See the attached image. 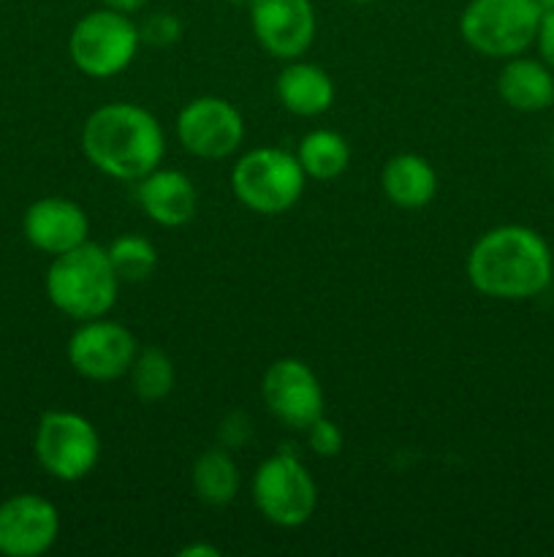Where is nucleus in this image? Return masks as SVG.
<instances>
[{"instance_id": "obj_29", "label": "nucleus", "mask_w": 554, "mask_h": 557, "mask_svg": "<svg viewBox=\"0 0 554 557\" xmlns=\"http://www.w3.org/2000/svg\"><path fill=\"white\" fill-rule=\"evenodd\" d=\"M538 3H541L543 9H554V0H538Z\"/></svg>"}, {"instance_id": "obj_24", "label": "nucleus", "mask_w": 554, "mask_h": 557, "mask_svg": "<svg viewBox=\"0 0 554 557\" xmlns=\"http://www.w3.org/2000/svg\"><path fill=\"white\" fill-rule=\"evenodd\" d=\"M304 433H307L310 449L318 457H337L342 451V444H345V441H342V430L326 417L315 419Z\"/></svg>"}, {"instance_id": "obj_18", "label": "nucleus", "mask_w": 554, "mask_h": 557, "mask_svg": "<svg viewBox=\"0 0 554 557\" xmlns=\"http://www.w3.org/2000/svg\"><path fill=\"white\" fill-rule=\"evenodd\" d=\"M380 188L386 199L400 210H424L438 194V174L424 156L400 152L386 161L380 172Z\"/></svg>"}, {"instance_id": "obj_21", "label": "nucleus", "mask_w": 554, "mask_h": 557, "mask_svg": "<svg viewBox=\"0 0 554 557\" xmlns=\"http://www.w3.org/2000/svg\"><path fill=\"white\" fill-rule=\"evenodd\" d=\"M128 381L141 403L166 400L174 389V381H177L172 357L158 346L139 348L128 370Z\"/></svg>"}, {"instance_id": "obj_25", "label": "nucleus", "mask_w": 554, "mask_h": 557, "mask_svg": "<svg viewBox=\"0 0 554 557\" xmlns=\"http://www.w3.org/2000/svg\"><path fill=\"white\" fill-rule=\"evenodd\" d=\"M217 435H221V446H226L228 451H237L248 444L250 435H253V428H250V419L242 411H234L223 419L221 433Z\"/></svg>"}, {"instance_id": "obj_7", "label": "nucleus", "mask_w": 554, "mask_h": 557, "mask_svg": "<svg viewBox=\"0 0 554 557\" xmlns=\"http://www.w3.org/2000/svg\"><path fill=\"white\" fill-rule=\"evenodd\" d=\"M36 460L58 482H81L101 462V435L76 411H47L38 419Z\"/></svg>"}, {"instance_id": "obj_22", "label": "nucleus", "mask_w": 554, "mask_h": 557, "mask_svg": "<svg viewBox=\"0 0 554 557\" xmlns=\"http://www.w3.org/2000/svg\"><path fill=\"white\" fill-rule=\"evenodd\" d=\"M119 283H144L158 270V248L141 234H123L106 248Z\"/></svg>"}, {"instance_id": "obj_11", "label": "nucleus", "mask_w": 554, "mask_h": 557, "mask_svg": "<svg viewBox=\"0 0 554 557\" xmlns=\"http://www.w3.org/2000/svg\"><path fill=\"white\" fill-rule=\"evenodd\" d=\"M261 397L272 417L288 430H307L324 417V386L307 362L297 357L277 359L261 379Z\"/></svg>"}, {"instance_id": "obj_27", "label": "nucleus", "mask_w": 554, "mask_h": 557, "mask_svg": "<svg viewBox=\"0 0 554 557\" xmlns=\"http://www.w3.org/2000/svg\"><path fill=\"white\" fill-rule=\"evenodd\" d=\"M103 9L119 11V14H136L147 5V0H101Z\"/></svg>"}, {"instance_id": "obj_13", "label": "nucleus", "mask_w": 554, "mask_h": 557, "mask_svg": "<svg viewBox=\"0 0 554 557\" xmlns=\"http://www.w3.org/2000/svg\"><path fill=\"white\" fill-rule=\"evenodd\" d=\"M60 536V511L52 500L33 493L11 495L0 504V555L38 557Z\"/></svg>"}, {"instance_id": "obj_26", "label": "nucleus", "mask_w": 554, "mask_h": 557, "mask_svg": "<svg viewBox=\"0 0 554 557\" xmlns=\"http://www.w3.org/2000/svg\"><path fill=\"white\" fill-rule=\"evenodd\" d=\"M532 47L538 49V58L554 71V9H543L541 25H538L536 44Z\"/></svg>"}, {"instance_id": "obj_15", "label": "nucleus", "mask_w": 554, "mask_h": 557, "mask_svg": "<svg viewBox=\"0 0 554 557\" xmlns=\"http://www.w3.org/2000/svg\"><path fill=\"white\" fill-rule=\"evenodd\" d=\"M136 201H139L141 212L163 228L185 226L193 221L196 210H199V194H196L193 180L185 172L163 166L136 183Z\"/></svg>"}, {"instance_id": "obj_16", "label": "nucleus", "mask_w": 554, "mask_h": 557, "mask_svg": "<svg viewBox=\"0 0 554 557\" xmlns=\"http://www.w3.org/2000/svg\"><path fill=\"white\" fill-rule=\"evenodd\" d=\"M275 96L286 112L297 117H320L337 96L335 79L320 65L297 58L288 60L275 79Z\"/></svg>"}, {"instance_id": "obj_32", "label": "nucleus", "mask_w": 554, "mask_h": 557, "mask_svg": "<svg viewBox=\"0 0 554 557\" xmlns=\"http://www.w3.org/2000/svg\"><path fill=\"white\" fill-rule=\"evenodd\" d=\"M552 180H554V161H552Z\"/></svg>"}, {"instance_id": "obj_20", "label": "nucleus", "mask_w": 554, "mask_h": 557, "mask_svg": "<svg viewBox=\"0 0 554 557\" xmlns=\"http://www.w3.org/2000/svg\"><path fill=\"white\" fill-rule=\"evenodd\" d=\"M297 158L310 180L329 183V180L345 174L348 163H351V145L337 131L315 128L302 136L297 147Z\"/></svg>"}, {"instance_id": "obj_30", "label": "nucleus", "mask_w": 554, "mask_h": 557, "mask_svg": "<svg viewBox=\"0 0 554 557\" xmlns=\"http://www.w3.org/2000/svg\"><path fill=\"white\" fill-rule=\"evenodd\" d=\"M353 3H373V0H353Z\"/></svg>"}, {"instance_id": "obj_9", "label": "nucleus", "mask_w": 554, "mask_h": 557, "mask_svg": "<svg viewBox=\"0 0 554 557\" xmlns=\"http://www.w3.org/2000/svg\"><path fill=\"white\" fill-rule=\"evenodd\" d=\"M139 343L136 335L119 321L106 319H90L79 321V326L71 335L68 348V364L87 381H98V384H109V381H119L128 375L130 364H134Z\"/></svg>"}, {"instance_id": "obj_23", "label": "nucleus", "mask_w": 554, "mask_h": 557, "mask_svg": "<svg viewBox=\"0 0 554 557\" xmlns=\"http://www.w3.org/2000/svg\"><path fill=\"white\" fill-rule=\"evenodd\" d=\"M139 33L141 41L150 44V47H174L182 38V20L177 14H172V11H158V14H150L141 22Z\"/></svg>"}, {"instance_id": "obj_17", "label": "nucleus", "mask_w": 554, "mask_h": 557, "mask_svg": "<svg viewBox=\"0 0 554 557\" xmlns=\"http://www.w3.org/2000/svg\"><path fill=\"white\" fill-rule=\"evenodd\" d=\"M500 101L516 112H543L554 107V71L541 58L516 54L498 74Z\"/></svg>"}, {"instance_id": "obj_14", "label": "nucleus", "mask_w": 554, "mask_h": 557, "mask_svg": "<svg viewBox=\"0 0 554 557\" xmlns=\"http://www.w3.org/2000/svg\"><path fill=\"white\" fill-rule=\"evenodd\" d=\"M25 239L47 256L68 253L90 239V218L85 207L65 196H43L33 201L22 218Z\"/></svg>"}, {"instance_id": "obj_8", "label": "nucleus", "mask_w": 554, "mask_h": 557, "mask_svg": "<svg viewBox=\"0 0 554 557\" xmlns=\"http://www.w3.org/2000/svg\"><path fill=\"white\" fill-rule=\"evenodd\" d=\"M253 504L277 528H302L318 509L313 473L291 451L266 457L253 476Z\"/></svg>"}, {"instance_id": "obj_5", "label": "nucleus", "mask_w": 554, "mask_h": 557, "mask_svg": "<svg viewBox=\"0 0 554 557\" xmlns=\"http://www.w3.org/2000/svg\"><path fill=\"white\" fill-rule=\"evenodd\" d=\"M541 16L538 0H470L459 16L462 41L483 58H516L536 44Z\"/></svg>"}, {"instance_id": "obj_10", "label": "nucleus", "mask_w": 554, "mask_h": 557, "mask_svg": "<svg viewBox=\"0 0 554 557\" xmlns=\"http://www.w3.org/2000/svg\"><path fill=\"white\" fill-rule=\"evenodd\" d=\"M177 139L185 152L204 161H223L244 141V117L221 96H199L177 114Z\"/></svg>"}, {"instance_id": "obj_1", "label": "nucleus", "mask_w": 554, "mask_h": 557, "mask_svg": "<svg viewBox=\"0 0 554 557\" xmlns=\"http://www.w3.org/2000/svg\"><path fill=\"white\" fill-rule=\"evenodd\" d=\"M552 248L536 228L503 223L473 243L465 270L470 286L483 297L521 302L552 286Z\"/></svg>"}, {"instance_id": "obj_3", "label": "nucleus", "mask_w": 554, "mask_h": 557, "mask_svg": "<svg viewBox=\"0 0 554 557\" xmlns=\"http://www.w3.org/2000/svg\"><path fill=\"white\" fill-rule=\"evenodd\" d=\"M43 286L54 310L79 324L109 315L117 302L119 277L114 275L106 248L87 239L79 248L54 256Z\"/></svg>"}, {"instance_id": "obj_2", "label": "nucleus", "mask_w": 554, "mask_h": 557, "mask_svg": "<svg viewBox=\"0 0 554 557\" xmlns=\"http://www.w3.org/2000/svg\"><path fill=\"white\" fill-rule=\"evenodd\" d=\"M81 152L106 177L139 183L166 156V134L150 109L130 101L98 107L81 125Z\"/></svg>"}, {"instance_id": "obj_12", "label": "nucleus", "mask_w": 554, "mask_h": 557, "mask_svg": "<svg viewBox=\"0 0 554 557\" xmlns=\"http://www.w3.org/2000/svg\"><path fill=\"white\" fill-rule=\"evenodd\" d=\"M250 27L266 54L297 60L313 47L318 20L310 0H250Z\"/></svg>"}, {"instance_id": "obj_4", "label": "nucleus", "mask_w": 554, "mask_h": 557, "mask_svg": "<svg viewBox=\"0 0 554 557\" xmlns=\"http://www.w3.org/2000/svg\"><path fill=\"white\" fill-rule=\"evenodd\" d=\"M304 174L297 152L282 147H255L231 169V188L239 205L255 215H282L304 194Z\"/></svg>"}, {"instance_id": "obj_6", "label": "nucleus", "mask_w": 554, "mask_h": 557, "mask_svg": "<svg viewBox=\"0 0 554 557\" xmlns=\"http://www.w3.org/2000/svg\"><path fill=\"white\" fill-rule=\"evenodd\" d=\"M141 47L139 25L130 14L96 9L81 16L68 38L71 63L90 79H112L136 60Z\"/></svg>"}, {"instance_id": "obj_19", "label": "nucleus", "mask_w": 554, "mask_h": 557, "mask_svg": "<svg viewBox=\"0 0 554 557\" xmlns=\"http://www.w3.org/2000/svg\"><path fill=\"white\" fill-rule=\"evenodd\" d=\"M190 484L201 504L228 506L239 493V468L226 446H215L196 457Z\"/></svg>"}, {"instance_id": "obj_31", "label": "nucleus", "mask_w": 554, "mask_h": 557, "mask_svg": "<svg viewBox=\"0 0 554 557\" xmlns=\"http://www.w3.org/2000/svg\"><path fill=\"white\" fill-rule=\"evenodd\" d=\"M552 286H554V264H552Z\"/></svg>"}, {"instance_id": "obj_28", "label": "nucleus", "mask_w": 554, "mask_h": 557, "mask_svg": "<svg viewBox=\"0 0 554 557\" xmlns=\"http://www.w3.org/2000/svg\"><path fill=\"white\" fill-rule=\"evenodd\" d=\"M179 557H221V549L215 544H188L177 553Z\"/></svg>"}]
</instances>
